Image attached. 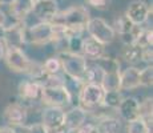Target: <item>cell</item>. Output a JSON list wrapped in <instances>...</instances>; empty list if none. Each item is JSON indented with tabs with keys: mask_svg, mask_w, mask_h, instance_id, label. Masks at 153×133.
I'll use <instances>...</instances> for the list:
<instances>
[{
	"mask_svg": "<svg viewBox=\"0 0 153 133\" xmlns=\"http://www.w3.org/2000/svg\"><path fill=\"white\" fill-rule=\"evenodd\" d=\"M89 19L91 13L85 5H72L64 11H59L51 23L63 28L67 35H81Z\"/></svg>",
	"mask_w": 153,
	"mask_h": 133,
	"instance_id": "1",
	"label": "cell"
},
{
	"mask_svg": "<svg viewBox=\"0 0 153 133\" xmlns=\"http://www.w3.org/2000/svg\"><path fill=\"white\" fill-rule=\"evenodd\" d=\"M3 60H4L5 65L8 67L10 71H12L15 73H25V75H29L31 76V80H37L44 73L42 64L31 60L23 52V49L5 48V53H4Z\"/></svg>",
	"mask_w": 153,
	"mask_h": 133,
	"instance_id": "2",
	"label": "cell"
},
{
	"mask_svg": "<svg viewBox=\"0 0 153 133\" xmlns=\"http://www.w3.org/2000/svg\"><path fill=\"white\" fill-rule=\"evenodd\" d=\"M56 27L49 22H39L24 27V41L32 45H47L53 41Z\"/></svg>",
	"mask_w": 153,
	"mask_h": 133,
	"instance_id": "3",
	"label": "cell"
},
{
	"mask_svg": "<svg viewBox=\"0 0 153 133\" xmlns=\"http://www.w3.org/2000/svg\"><path fill=\"white\" fill-rule=\"evenodd\" d=\"M57 55L61 60V68H63L64 76H68L71 79L84 82L85 72L88 68L87 59L83 55H73L69 52H61Z\"/></svg>",
	"mask_w": 153,
	"mask_h": 133,
	"instance_id": "4",
	"label": "cell"
},
{
	"mask_svg": "<svg viewBox=\"0 0 153 133\" xmlns=\"http://www.w3.org/2000/svg\"><path fill=\"white\" fill-rule=\"evenodd\" d=\"M85 31L89 37L97 40L99 43H101L105 47L112 44L113 40L116 39V33H114L112 25L105 19L99 16L91 17L87 27H85Z\"/></svg>",
	"mask_w": 153,
	"mask_h": 133,
	"instance_id": "5",
	"label": "cell"
},
{
	"mask_svg": "<svg viewBox=\"0 0 153 133\" xmlns=\"http://www.w3.org/2000/svg\"><path fill=\"white\" fill-rule=\"evenodd\" d=\"M104 94H105V91L102 89L101 85L84 82V85L81 87L80 92H79V101H80L79 105L84 111L93 112L95 109L101 108Z\"/></svg>",
	"mask_w": 153,
	"mask_h": 133,
	"instance_id": "6",
	"label": "cell"
},
{
	"mask_svg": "<svg viewBox=\"0 0 153 133\" xmlns=\"http://www.w3.org/2000/svg\"><path fill=\"white\" fill-rule=\"evenodd\" d=\"M73 96L67 89L65 85L59 87H42V97L40 103H43L45 106H59L64 108L72 104Z\"/></svg>",
	"mask_w": 153,
	"mask_h": 133,
	"instance_id": "7",
	"label": "cell"
},
{
	"mask_svg": "<svg viewBox=\"0 0 153 133\" xmlns=\"http://www.w3.org/2000/svg\"><path fill=\"white\" fill-rule=\"evenodd\" d=\"M4 119L7 125L13 128H22L28 124V108L20 101L8 104L4 108Z\"/></svg>",
	"mask_w": 153,
	"mask_h": 133,
	"instance_id": "8",
	"label": "cell"
},
{
	"mask_svg": "<svg viewBox=\"0 0 153 133\" xmlns=\"http://www.w3.org/2000/svg\"><path fill=\"white\" fill-rule=\"evenodd\" d=\"M17 96L20 99V103L29 108V105H33V103L40 101L42 85L35 80H24L17 87Z\"/></svg>",
	"mask_w": 153,
	"mask_h": 133,
	"instance_id": "9",
	"label": "cell"
},
{
	"mask_svg": "<svg viewBox=\"0 0 153 133\" xmlns=\"http://www.w3.org/2000/svg\"><path fill=\"white\" fill-rule=\"evenodd\" d=\"M124 15L133 25H143L148 22L149 16L152 15V5L144 0H134L128 5Z\"/></svg>",
	"mask_w": 153,
	"mask_h": 133,
	"instance_id": "10",
	"label": "cell"
},
{
	"mask_svg": "<svg viewBox=\"0 0 153 133\" xmlns=\"http://www.w3.org/2000/svg\"><path fill=\"white\" fill-rule=\"evenodd\" d=\"M64 116L65 109L59 106H45L42 111V120L40 123L47 128L48 132H53L64 128Z\"/></svg>",
	"mask_w": 153,
	"mask_h": 133,
	"instance_id": "11",
	"label": "cell"
},
{
	"mask_svg": "<svg viewBox=\"0 0 153 133\" xmlns=\"http://www.w3.org/2000/svg\"><path fill=\"white\" fill-rule=\"evenodd\" d=\"M117 114L120 119L124 120L125 123L133 121L140 117V101L137 97L129 96V97H123L120 105L116 109Z\"/></svg>",
	"mask_w": 153,
	"mask_h": 133,
	"instance_id": "12",
	"label": "cell"
},
{
	"mask_svg": "<svg viewBox=\"0 0 153 133\" xmlns=\"http://www.w3.org/2000/svg\"><path fill=\"white\" fill-rule=\"evenodd\" d=\"M88 112L84 111L80 105L72 106L68 111H65V116H64V126L69 133L76 132L83 124L87 123Z\"/></svg>",
	"mask_w": 153,
	"mask_h": 133,
	"instance_id": "13",
	"label": "cell"
},
{
	"mask_svg": "<svg viewBox=\"0 0 153 133\" xmlns=\"http://www.w3.org/2000/svg\"><path fill=\"white\" fill-rule=\"evenodd\" d=\"M59 12L57 1L56 0H43L35 3L32 8V13L39 22H52L55 15Z\"/></svg>",
	"mask_w": 153,
	"mask_h": 133,
	"instance_id": "14",
	"label": "cell"
},
{
	"mask_svg": "<svg viewBox=\"0 0 153 133\" xmlns=\"http://www.w3.org/2000/svg\"><path fill=\"white\" fill-rule=\"evenodd\" d=\"M140 87V68L129 65L120 72V92L136 89Z\"/></svg>",
	"mask_w": 153,
	"mask_h": 133,
	"instance_id": "15",
	"label": "cell"
},
{
	"mask_svg": "<svg viewBox=\"0 0 153 133\" xmlns=\"http://www.w3.org/2000/svg\"><path fill=\"white\" fill-rule=\"evenodd\" d=\"M35 3L32 0H12L8 4L10 10V17L16 22H24L25 19L32 13Z\"/></svg>",
	"mask_w": 153,
	"mask_h": 133,
	"instance_id": "16",
	"label": "cell"
},
{
	"mask_svg": "<svg viewBox=\"0 0 153 133\" xmlns=\"http://www.w3.org/2000/svg\"><path fill=\"white\" fill-rule=\"evenodd\" d=\"M81 55L87 59L88 61H96L97 59L107 55V47L99 43L97 40L92 37H84L83 39V52Z\"/></svg>",
	"mask_w": 153,
	"mask_h": 133,
	"instance_id": "17",
	"label": "cell"
},
{
	"mask_svg": "<svg viewBox=\"0 0 153 133\" xmlns=\"http://www.w3.org/2000/svg\"><path fill=\"white\" fill-rule=\"evenodd\" d=\"M143 53L144 49L137 44H124L120 51V59L129 65H136L143 61Z\"/></svg>",
	"mask_w": 153,
	"mask_h": 133,
	"instance_id": "18",
	"label": "cell"
},
{
	"mask_svg": "<svg viewBox=\"0 0 153 133\" xmlns=\"http://www.w3.org/2000/svg\"><path fill=\"white\" fill-rule=\"evenodd\" d=\"M100 133H123V124L121 120L113 116L104 114L96 123Z\"/></svg>",
	"mask_w": 153,
	"mask_h": 133,
	"instance_id": "19",
	"label": "cell"
},
{
	"mask_svg": "<svg viewBox=\"0 0 153 133\" xmlns=\"http://www.w3.org/2000/svg\"><path fill=\"white\" fill-rule=\"evenodd\" d=\"M97 65L104 71V73H119L121 72V64H120V60L119 59H114V57H111L108 55H104L102 57L97 59L96 61Z\"/></svg>",
	"mask_w": 153,
	"mask_h": 133,
	"instance_id": "20",
	"label": "cell"
},
{
	"mask_svg": "<svg viewBox=\"0 0 153 133\" xmlns=\"http://www.w3.org/2000/svg\"><path fill=\"white\" fill-rule=\"evenodd\" d=\"M134 44H137L143 49L152 48L153 45V31L152 28H144L141 25H137L136 29V40Z\"/></svg>",
	"mask_w": 153,
	"mask_h": 133,
	"instance_id": "21",
	"label": "cell"
},
{
	"mask_svg": "<svg viewBox=\"0 0 153 133\" xmlns=\"http://www.w3.org/2000/svg\"><path fill=\"white\" fill-rule=\"evenodd\" d=\"M102 79H104V71H102L96 63L92 61V64H89V61H88V68H87V72H85L84 82L101 85Z\"/></svg>",
	"mask_w": 153,
	"mask_h": 133,
	"instance_id": "22",
	"label": "cell"
},
{
	"mask_svg": "<svg viewBox=\"0 0 153 133\" xmlns=\"http://www.w3.org/2000/svg\"><path fill=\"white\" fill-rule=\"evenodd\" d=\"M111 25H112V28H113L114 33L120 35V36L129 33V32H132L133 28H134V25L132 24L131 20H129L125 15H120V16H117L116 19L113 20V24H111Z\"/></svg>",
	"mask_w": 153,
	"mask_h": 133,
	"instance_id": "23",
	"label": "cell"
},
{
	"mask_svg": "<svg viewBox=\"0 0 153 133\" xmlns=\"http://www.w3.org/2000/svg\"><path fill=\"white\" fill-rule=\"evenodd\" d=\"M42 67H43V72L45 73V75H60V72H63L61 60H60V57H59V55L48 57L42 64Z\"/></svg>",
	"mask_w": 153,
	"mask_h": 133,
	"instance_id": "24",
	"label": "cell"
},
{
	"mask_svg": "<svg viewBox=\"0 0 153 133\" xmlns=\"http://www.w3.org/2000/svg\"><path fill=\"white\" fill-rule=\"evenodd\" d=\"M121 100H123V94L120 91H109V92H105L101 106L108 108V109H114V111H116L117 106H119L120 103H121Z\"/></svg>",
	"mask_w": 153,
	"mask_h": 133,
	"instance_id": "25",
	"label": "cell"
},
{
	"mask_svg": "<svg viewBox=\"0 0 153 133\" xmlns=\"http://www.w3.org/2000/svg\"><path fill=\"white\" fill-rule=\"evenodd\" d=\"M101 87L105 92L109 91H120V72L119 73H104Z\"/></svg>",
	"mask_w": 153,
	"mask_h": 133,
	"instance_id": "26",
	"label": "cell"
},
{
	"mask_svg": "<svg viewBox=\"0 0 153 133\" xmlns=\"http://www.w3.org/2000/svg\"><path fill=\"white\" fill-rule=\"evenodd\" d=\"M67 36H68V40H67V52L73 53V55H81L84 37L81 35H67Z\"/></svg>",
	"mask_w": 153,
	"mask_h": 133,
	"instance_id": "27",
	"label": "cell"
},
{
	"mask_svg": "<svg viewBox=\"0 0 153 133\" xmlns=\"http://www.w3.org/2000/svg\"><path fill=\"white\" fill-rule=\"evenodd\" d=\"M125 133H148V124L144 119H139L126 123V132Z\"/></svg>",
	"mask_w": 153,
	"mask_h": 133,
	"instance_id": "28",
	"label": "cell"
},
{
	"mask_svg": "<svg viewBox=\"0 0 153 133\" xmlns=\"http://www.w3.org/2000/svg\"><path fill=\"white\" fill-rule=\"evenodd\" d=\"M153 85V68L152 64L140 69V87L151 88Z\"/></svg>",
	"mask_w": 153,
	"mask_h": 133,
	"instance_id": "29",
	"label": "cell"
},
{
	"mask_svg": "<svg viewBox=\"0 0 153 133\" xmlns=\"http://www.w3.org/2000/svg\"><path fill=\"white\" fill-rule=\"evenodd\" d=\"M19 131H23V133H48L47 128L42 123H32L19 128Z\"/></svg>",
	"mask_w": 153,
	"mask_h": 133,
	"instance_id": "30",
	"label": "cell"
},
{
	"mask_svg": "<svg viewBox=\"0 0 153 133\" xmlns=\"http://www.w3.org/2000/svg\"><path fill=\"white\" fill-rule=\"evenodd\" d=\"M73 133H100L96 123H85Z\"/></svg>",
	"mask_w": 153,
	"mask_h": 133,
	"instance_id": "31",
	"label": "cell"
},
{
	"mask_svg": "<svg viewBox=\"0 0 153 133\" xmlns=\"http://www.w3.org/2000/svg\"><path fill=\"white\" fill-rule=\"evenodd\" d=\"M85 3L93 8H97V10H105V8H108L111 0H85Z\"/></svg>",
	"mask_w": 153,
	"mask_h": 133,
	"instance_id": "32",
	"label": "cell"
},
{
	"mask_svg": "<svg viewBox=\"0 0 153 133\" xmlns=\"http://www.w3.org/2000/svg\"><path fill=\"white\" fill-rule=\"evenodd\" d=\"M0 133H17V128H13L10 125H3L0 126Z\"/></svg>",
	"mask_w": 153,
	"mask_h": 133,
	"instance_id": "33",
	"label": "cell"
},
{
	"mask_svg": "<svg viewBox=\"0 0 153 133\" xmlns=\"http://www.w3.org/2000/svg\"><path fill=\"white\" fill-rule=\"evenodd\" d=\"M7 22V15L3 10H0V27H3Z\"/></svg>",
	"mask_w": 153,
	"mask_h": 133,
	"instance_id": "34",
	"label": "cell"
},
{
	"mask_svg": "<svg viewBox=\"0 0 153 133\" xmlns=\"http://www.w3.org/2000/svg\"><path fill=\"white\" fill-rule=\"evenodd\" d=\"M4 53H5V45H4V43H3V40L0 39V60H3Z\"/></svg>",
	"mask_w": 153,
	"mask_h": 133,
	"instance_id": "35",
	"label": "cell"
},
{
	"mask_svg": "<svg viewBox=\"0 0 153 133\" xmlns=\"http://www.w3.org/2000/svg\"><path fill=\"white\" fill-rule=\"evenodd\" d=\"M12 0H0V5H8Z\"/></svg>",
	"mask_w": 153,
	"mask_h": 133,
	"instance_id": "36",
	"label": "cell"
},
{
	"mask_svg": "<svg viewBox=\"0 0 153 133\" xmlns=\"http://www.w3.org/2000/svg\"><path fill=\"white\" fill-rule=\"evenodd\" d=\"M33 3H39V1H43V0H32Z\"/></svg>",
	"mask_w": 153,
	"mask_h": 133,
	"instance_id": "37",
	"label": "cell"
}]
</instances>
